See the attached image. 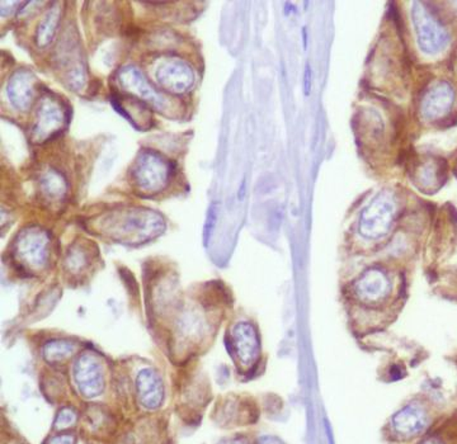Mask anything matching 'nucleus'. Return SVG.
<instances>
[{
  "label": "nucleus",
  "instance_id": "f257e3e1",
  "mask_svg": "<svg viewBox=\"0 0 457 444\" xmlns=\"http://www.w3.org/2000/svg\"><path fill=\"white\" fill-rule=\"evenodd\" d=\"M74 380L79 392L87 399H94L102 394L105 378L97 355L85 352L77 358L74 366Z\"/></svg>",
  "mask_w": 457,
  "mask_h": 444
},
{
  "label": "nucleus",
  "instance_id": "f03ea898",
  "mask_svg": "<svg viewBox=\"0 0 457 444\" xmlns=\"http://www.w3.org/2000/svg\"><path fill=\"white\" fill-rule=\"evenodd\" d=\"M232 347L234 357L243 369H252L260 361V336L250 323L241 321L234 327Z\"/></svg>",
  "mask_w": 457,
  "mask_h": 444
},
{
  "label": "nucleus",
  "instance_id": "7ed1b4c3",
  "mask_svg": "<svg viewBox=\"0 0 457 444\" xmlns=\"http://www.w3.org/2000/svg\"><path fill=\"white\" fill-rule=\"evenodd\" d=\"M136 392L141 405L148 410L159 409L164 401V386L156 372L145 368L136 377Z\"/></svg>",
  "mask_w": 457,
  "mask_h": 444
},
{
  "label": "nucleus",
  "instance_id": "20e7f679",
  "mask_svg": "<svg viewBox=\"0 0 457 444\" xmlns=\"http://www.w3.org/2000/svg\"><path fill=\"white\" fill-rule=\"evenodd\" d=\"M427 423L426 414L417 406H405L399 410L393 417L394 431L403 437H413L424 429Z\"/></svg>",
  "mask_w": 457,
  "mask_h": 444
},
{
  "label": "nucleus",
  "instance_id": "39448f33",
  "mask_svg": "<svg viewBox=\"0 0 457 444\" xmlns=\"http://www.w3.org/2000/svg\"><path fill=\"white\" fill-rule=\"evenodd\" d=\"M391 221V209L389 206H377L370 209L362 219L361 230L366 236L377 237L387 232Z\"/></svg>",
  "mask_w": 457,
  "mask_h": 444
},
{
  "label": "nucleus",
  "instance_id": "423d86ee",
  "mask_svg": "<svg viewBox=\"0 0 457 444\" xmlns=\"http://www.w3.org/2000/svg\"><path fill=\"white\" fill-rule=\"evenodd\" d=\"M387 281L380 272L373 271L367 273L357 285L359 296L368 302L380 301L387 296Z\"/></svg>",
  "mask_w": 457,
  "mask_h": 444
},
{
  "label": "nucleus",
  "instance_id": "0eeeda50",
  "mask_svg": "<svg viewBox=\"0 0 457 444\" xmlns=\"http://www.w3.org/2000/svg\"><path fill=\"white\" fill-rule=\"evenodd\" d=\"M20 254L29 264L40 265L46 259V239L41 234H29L18 246Z\"/></svg>",
  "mask_w": 457,
  "mask_h": 444
},
{
  "label": "nucleus",
  "instance_id": "6e6552de",
  "mask_svg": "<svg viewBox=\"0 0 457 444\" xmlns=\"http://www.w3.org/2000/svg\"><path fill=\"white\" fill-rule=\"evenodd\" d=\"M75 352V346L69 340H51L43 347V358L49 363H59Z\"/></svg>",
  "mask_w": 457,
  "mask_h": 444
},
{
  "label": "nucleus",
  "instance_id": "1a4fd4ad",
  "mask_svg": "<svg viewBox=\"0 0 457 444\" xmlns=\"http://www.w3.org/2000/svg\"><path fill=\"white\" fill-rule=\"evenodd\" d=\"M77 422V411L71 408H63L57 413V417H55V423H54V428L57 431H65L69 429L73 425H75Z\"/></svg>",
  "mask_w": 457,
  "mask_h": 444
},
{
  "label": "nucleus",
  "instance_id": "9d476101",
  "mask_svg": "<svg viewBox=\"0 0 457 444\" xmlns=\"http://www.w3.org/2000/svg\"><path fill=\"white\" fill-rule=\"evenodd\" d=\"M218 205L216 203H212L209 209V212H207V217H206V222H204V244L209 243L210 237H211V234L213 232V229H215V225H216V221H218Z\"/></svg>",
  "mask_w": 457,
  "mask_h": 444
},
{
  "label": "nucleus",
  "instance_id": "9b49d317",
  "mask_svg": "<svg viewBox=\"0 0 457 444\" xmlns=\"http://www.w3.org/2000/svg\"><path fill=\"white\" fill-rule=\"evenodd\" d=\"M311 88H313V70H311V65L308 63L304 71V94L310 96Z\"/></svg>",
  "mask_w": 457,
  "mask_h": 444
},
{
  "label": "nucleus",
  "instance_id": "f8f14e48",
  "mask_svg": "<svg viewBox=\"0 0 457 444\" xmlns=\"http://www.w3.org/2000/svg\"><path fill=\"white\" fill-rule=\"evenodd\" d=\"M77 438L73 434H60L57 437L50 438L46 444H75Z\"/></svg>",
  "mask_w": 457,
  "mask_h": 444
},
{
  "label": "nucleus",
  "instance_id": "ddd939ff",
  "mask_svg": "<svg viewBox=\"0 0 457 444\" xmlns=\"http://www.w3.org/2000/svg\"><path fill=\"white\" fill-rule=\"evenodd\" d=\"M257 444H283L280 439L274 437H263L260 438Z\"/></svg>",
  "mask_w": 457,
  "mask_h": 444
},
{
  "label": "nucleus",
  "instance_id": "4468645a",
  "mask_svg": "<svg viewBox=\"0 0 457 444\" xmlns=\"http://www.w3.org/2000/svg\"><path fill=\"white\" fill-rule=\"evenodd\" d=\"M218 444H246V439L243 438H229V439H224Z\"/></svg>",
  "mask_w": 457,
  "mask_h": 444
},
{
  "label": "nucleus",
  "instance_id": "2eb2a0df",
  "mask_svg": "<svg viewBox=\"0 0 457 444\" xmlns=\"http://www.w3.org/2000/svg\"><path fill=\"white\" fill-rule=\"evenodd\" d=\"M246 182L243 179L241 183H240L239 192H238V197L239 200H243L244 195H246Z\"/></svg>",
  "mask_w": 457,
  "mask_h": 444
},
{
  "label": "nucleus",
  "instance_id": "dca6fc26",
  "mask_svg": "<svg viewBox=\"0 0 457 444\" xmlns=\"http://www.w3.org/2000/svg\"><path fill=\"white\" fill-rule=\"evenodd\" d=\"M301 35H303V47L304 50L308 49V29L303 27V31H301Z\"/></svg>",
  "mask_w": 457,
  "mask_h": 444
},
{
  "label": "nucleus",
  "instance_id": "f3484780",
  "mask_svg": "<svg viewBox=\"0 0 457 444\" xmlns=\"http://www.w3.org/2000/svg\"><path fill=\"white\" fill-rule=\"evenodd\" d=\"M423 444H440V443H438V441H432V439H430V441H427V442H424V443Z\"/></svg>",
  "mask_w": 457,
  "mask_h": 444
}]
</instances>
